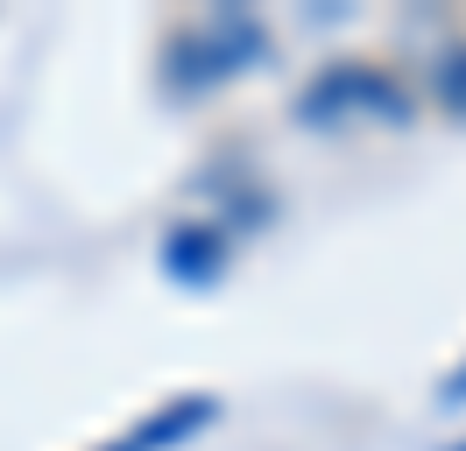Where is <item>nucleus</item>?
Wrapping results in <instances>:
<instances>
[{
  "label": "nucleus",
  "mask_w": 466,
  "mask_h": 451,
  "mask_svg": "<svg viewBox=\"0 0 466 451\" xmlns=\"http://www.w3.org/2000/svg\"><path fill=\"white\" fill-rule=\"evenodd\" d=\"M268 64V28L248 7H219L205 22L177 28L170 50H163V92L170 99H205L240 71H262Z\"/></svg>",
  "instance_id": "obj_2"
},
{
  "label": "nucleus",
  "mask_w": 466,
  "mask_h": 451,
  "mask_svg": "<svg viewBox=\"0 0 466 451\" xmlns=\"http://www.w3.org/2000/svg\"><path fill=\"white\" fill-rule=\"evenodd\" d=\"M438 409H466V353H460V366L438 381Z\"/></svg>",
  "instance_id": "obj_6"
},
{
  "label": "nucleus",
  "mask_w": 466,
  "mask_h": 451,
  "mask_svg": "<svg viewBox=\"0 0 466 451\" xmlns=\"http://www.w3.org/2000/svg\"><path fill=\"white\" fill-rule=\"evenodd\" d=\"M452 451H466V445H452Z\"/></svg>",
  "instance_id": "obj_7"
},
{
  "label": "nucleus",
  "mask_w": 466,
  "mask_h": 451,
  "mask_svg": "<svg viewBox=\"0 0 466 451\" xmlns=\"http://www.w3.org/2000/svg\"><path fill=\"white\" fill-rule=\"evenodd\" d=\"M431 99L445 106V120H466V43L431 64Z\"/></svg>",
  "instance_id": "obj_5"
},
{
  "label": "nucleus",
  "mask_w": 466,
  "mask_h": 451,
  "mask_svg": "<svg viewBox=\"0 0 466 451\" xmlns=\"http://www.w3.org/2000/svg\"><path fill=\"white\" fill-rule=\"evenodd\" d=\"M410 120H417L410 85L389 64H368V56L319 64L304 78V92H297V127H311V135H332V127H410Z\"/></svg>",
  "instance_id": "obj_1"
},
{
  "label": "nucleus",
  "mask_w": 466,
  "mask_h": 451,
  "mask_svg": "<svg viewBox=\"0 0 466 451\" xmlns=\"http://www.w3.org/2000/svg\"><path fill=\"white\" fill-rule=\"evenodd\" d=\"M233 261V240L227 226H205V219H177L163 233V247H156V268L177 282V289H212V282L227 276Z\"/></svg>",
  "instance_id": "obj_4"
},
{
  "label": "nucleus",
  "mask_w": 466,
  "mask_h": 451,
  "mask_svg": "<svg viewBox=\"0 0 466 451\" xmlns=\"http://www.w3.org/2000/svg\"><path fill=\"white\" fill-rule=\"evenodd\" d=\"M219 423V395H205V388H191V395H170V402H156L148 416H135L120 437H106V445H92V451H184L191 437H205Z\"/></svg>",
  "instance_id": "obj_3"
}]
</instances>
